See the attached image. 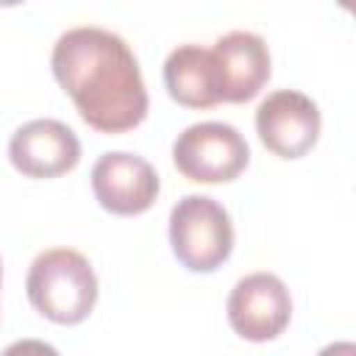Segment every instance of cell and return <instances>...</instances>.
Segmentation results:
<instances>
[{"label":"cell","instance_id":"3957f363","mask_svg":"<svg viewBox=\"0 0 356 356\" xmlns=\"http://www.w3.org/2000/svg\"><path fill=\"white\" fill-rule=\"evenodd\" d=\"M170 245L186 270L211 273L234 250L231 214L209 195H184L170 211Z\"/></svg>","mask_w":356,"mask_h":356},{"label":"cell","instance_id":"ba28073f","mask_svg":"<svg viewBox=\"0 0 356 356\" xmlns=\"http://www.w3.org/2000/svg\"><path fill=\"white\" fill-rule=\"evenodd\" d=\"M8 159L28 178H58L81 161V139L61 120H31L14 131Z\"/></svg>","mask_w":356,"mask_h":356},{"label":"cell","instance_id":"30bf717a","mask_svg":"<svg viewBox=\"0 0 356 356\" xmlns=\"http://www.w3.org/2000/svg\"><path fill=\"white\" fill-rule=\"evenodd\" d=\"M164 86L170 97L186 108H211L220 103L217 70L209 47L178 44L164 61Z\"/></svg>","mask_w":356,"mask_h":356},{"label":"cell","instance_id":"4fadbf2b","mask_svg":"<svg viewBox=\"0 0 356 356\" xmlns=\"http://www.w3.org/2000/svg\"><path fill=\"white\" fill-rule=\"evenodd\" d=\"M0 281H3V264H0Z\"/></svg>","mask_w":356,"mask_h":356},{"label":"cell","instance_id":"5b68a950","mask_svg":"<svg viewBox=\"0 0 356 356\" xmlns=\"http://www.w3.org/2000/svg\"><path fill=\"white\" fill-rule=\"evenodd\" d=\"M231 328L248 342H267L284 334L292 317L286 284L273 273H250L239 278L225 303Z\"/></svg>","mask_w":356,"mask_h":356},{"label":"cell","instance_id":"6da1fadb","mask_svg":"<svg viewBox=\"0 0 356 356\" xmlns=\"http://www.w3.org/2000/svg\"><path fill=\"white\" fill-rule=\"evenodd\" d=\"M58 86L83 122L100 134L136 128L147 114V89L128 42L97 25L64 31L50 56Z\"/></svg>","mask_w":356,"mask_h":356},{"label":"cell","instance_id":"7a4b0ae2","mask_svg":"<svg viewBox=\"0 0 356 356\" xmlns=\"http://www.w3.org/2000/svg\"><path fill=\"white\" fill-rule=\"evenodd\" d=\"M31 306L61 325L83 323L97 303V275L89 259L72 248L42 250L25 278Z\"/></svg>","mask_w":356,"mask_h":356},{"label":"cell","instance_id":"8fae6325","mask_svg":"<svg viewBox=\"0 0 356 356\" xmlns=\"http://www.w3.org/2000/svg\"><path fill=\"white\" fill-rule=\"evenodd\" d=\"M0 356H61V353L42 339H17Z\"/></svg>","mask_w":356,"mask_h":356},{"label":"cell","instance_id":"7c38bea8","mask_svg":"<svg viewBox=\"0 0 356 356\" xmlns=\"http://www.w3.org/2000/svg\"><path fill=\"white\" fill-rule=\"evenodd\" d=\"M317 356H356V345L348 342V339H342V342H331V345H325Z\"/></svg>","mask_w":356,"mask_h":356},{"label":"cell","instance_id":"9c48e42d","mask_svg":"<svg viewBox=\"0 0 356 356\" xmlns=\"http://www.w3.org/2000/svg\"><path fill=\"white\" fill-rule=\"evenodd\" d=\"M220 100L248 103L270 81V50L267 42L253 31H231L211 47Z\"/></svg>","mask_w":356,"mask_h":356},{"label":"cell","instance_id":"52a82bcc","mask_svg":"<svg viewBox=\"0 0 356 356\" xmlns=\"http://www.w3.org/2000/svg\"><path fill=\"white\" fill-rule=\"evenodd\" d=\"M159 172L136 153H103L92 167V192L97 203L120 217L147 211L159 197Z\"/></svg>","mask_w":356,"mask_h":356},{"label":"cell","instance_id":"8992f818","mask_svg":"<svg viewBox=\"0 0 356 356\" xmlns=\"http://www.w3.org/2000/svg\"><path fill=\"white\" fill-rule=\"evenodd\" d=\"M256 134L281 159L306 156L320 136V108L298 89L270 92L256 108Z\"/></svg>","mask_w":356,"mask_h":356},{"label":"cell","instance_id":"277c9868","mask_svg":"<svg viewBox=\"0 0 356 356\" xmlns=\"http://www.w3.org/2000/svg\"><path fill=\"white\" fill-rule=\"evenodd\" d=\"M172 161L178 172L197 184L234 181L250 161L245 136L228 122H195L172 142Z\"/></svg>","mask_w":356,"mask_h":356}]
</instances>
